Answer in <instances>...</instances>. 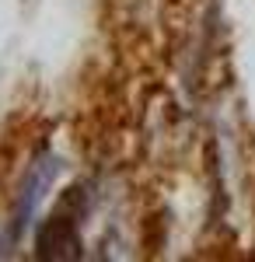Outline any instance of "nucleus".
<instances>
[{
	"label": "nucleus",
	"mask_w": 255,
	"mask_h": 262,
	"mask_svg": "<svg viewBox=\"0 0 255 262\" xmlns=\"http://www.w3.org/2000/svg\"><path fill=\"white\" fill-rule=\"evenodd\" d=\"M56 171H59V161L53 158V154H46V158H39V161L32 164V171H28L25 182H21V196H18V203H14V210H11L7 242H18L21 234H25V227L32 224L35 210H39V203L46 200V189L53 185Z\"/></svg>",
	"instance_id": "f03ea898"
},
{
	"label": "nucleus",
	"mask_w": 255,
	"mask_h": 262,
	"mask_svg": "<svg viewBox=\"0 0 255 262\" xmlns=\"http://www.w3.org/2000/svg\"><path fill=\"white\" fill-rule=\"evenodd\" d=\"M88 210V192L74 185L59 200V210L46 221L39 231V259H77L80 255V234L77 224Z\"/></svg>",
	"instance_id": "f257e3e1"
}]
</instances>
